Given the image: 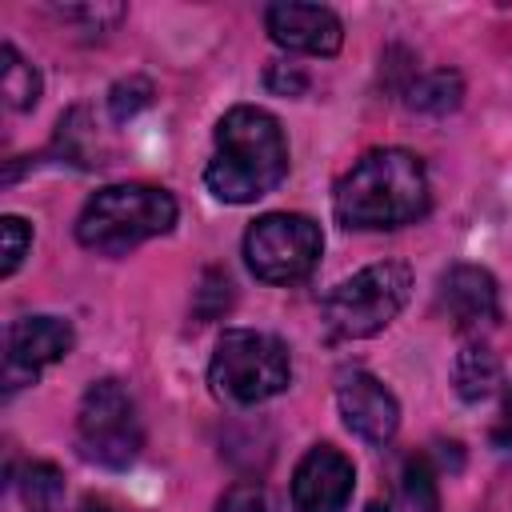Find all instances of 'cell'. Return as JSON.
<instances>
[{"label": "cell", "instance_id": "7c38bea8", "mask_svg": "<svg viewBox=\"0 0 512 512\" xmlns=\"http://www.w3.org/2000/svg\"><path fill=\"white\" fill-rule=\"evenodd\" d=\"M336 404H340V416H344L348 432H356L368 444H388L400 428L396 396L368 372H348L336 388Z\"/></svg>", "mask_w": 512, "mask_h": 512}, {"label": "cell", "instance_id": "2e32d148", "mask_svg": "<svg viewBox=\"0 0 512 512\" xmlns=\"http://www.w3.org/2000/svg\"><path fill=\"white\" fill-rule=\"evenodd\" d=\"M460 96H464V80L452 68L424 72V76H416L408 84V108L428 112V116H444V112L460 108Z\"/></svg>", "mask_w": 512, "mask_h": 512}, {"label": "cell", "instance_id": "603a6c76", "mask_svg": "<svg viewBox=\"0 0 512 512\" xmlns=\"http://www.w3.org/2000/svg\"><path fill=\"white\" fill-rule=\"evenodd\" d=\"M264 80H268V88L280 92V96H300V92L308 88L304 72H300V68H288V64H272Z\"/></svg>", "mask_w": 512, "mask_h": 512}, {"label": "cell", "instance_id": "52a82bcc", "mask_svg": "<svg viewBox=\"0 0 512 512\" xmlns=\"http://www.w3.org/2000/svg\"><path fill=\"white\" fill-rule=\"evenodd\" d=\"M324 252L320 224L300 212H268L244 232V260L264 284L304 280Z\"/></svg>", "mask_w": 512, "mask_h": 512}, {"label": "cell", "instance_id": "6da1fadb", "mask_svg": "<svg viewBox=\"0 0 512 512\" xmlns=\"http://www.w3.org/2000/svg\"><path fill=\"white\" fill-rule=\"evenodd\" d=\"M288 176V140L272 112L236 104L216 124V152L204 168V184L224 204H252Z\"/></svg>", "mask_w": 512, "mask_h": 512}, {"label": "cell", "instance_id": "8fae6325", "mask_svg": "<svg viewBox=\"0 0 512 512\" xmlns=\"http://www.w3.org/2000/svg\"><path fill=\"white\" fill-rule=\"evenodd\" d=\"M264 28L288 52L332 56L344 44V24L324 4H268L264 8Z\"/></svg>", "mask_w": 512, "mask_h": 512}, {"label": "cell", "instance_id": "ffe728a7", "mask_svg": "<svg viewBox=\"0 0 512 512\" xmlns=\"http://www.w3.org/2000/svg\"><path fill=\"white\" fill-rule=\"evenodd\" d=\"M232 304V284H228V276L224 272H204V280H200V288H196V316L200 320H216L224 308Z\"/></svg>", "mask_w": 512, "mask_h": 512}, {"label": "cell", "instance_id": "277c9868", "mask_svg": "<svg viewBox=\"0 0 512 512\" xmlns=\"http://www.w3.org/2000/svg\"><path fill=\"white\" fill-rule=\"evenodd\" d=\"M292 380V360L284 340L272 332L256 328H228L216 340L212 364H208V384L228 396L232 404H260L272 400L288 388Z\"/></svg>", "mask_w": 512, "mask_h": 512}, {"label": "cell", "instance_id": "44dd1931", "mask_svg": "<svg viewBox=\"0 0 512 512\" xmlns=\"http://www.w3.org/2000/svg\"><path fill=\"white\" fill-rule=\"evenodd\" d=\"M0 236H4V276H12L16 268H20V260L28 256V248H32V224L28 220H20V216H4L0 220Z\"/></svg>", "mask_w": 512, "mask_h": 512}, {"label": "cell", "instance_id": "e0dca14e", "mask_svg": "<svg viewBox=\"0 0 512 512\" xmlns=\"http://www.w3.org/2000/svg\"><path fill=\"white\" fill-rule=\"evenodd\" d=\"M0 92H4V104L8 108H16V112H28V108H36V100H40V72L12 48V44H4L0 48Z\"/></svg>", "mask_w": 512, "mask_h": 512}, {"label": "cell", "instance_id": "9c48e42d", "mask_svg": "<svg viewBox=\"0 0 512 512\" xmlns=\"http://www.w3.org/2000/svg\"><path fill=\"white\" fill-rule=\"evenodd\" d=\"M352 488H356L352 460L332 444H316L300 456L292 472V512H344Z\"/></svg>", "mask_w": 512, "mask_h": 512}, {"label": "cell", "instance_id": "5bb4252c", "mask_svg": "<svg viewBox=\"0 0 512 512\" xmlns=\"http://www.w3.org/2000/svg\"><path fill=\"white\" fill-rule=\"evenodd\" d=\"M56 148L76 168H104L108 164V148L100 144V132H96V124H88V112L84 108H72L56 124Z\"/></svg>", "mask_w": 512, "mask_h": 512}, {"label": "cell", "instance_id": "d6986e66", "mask_svg": "<svg viewBox=\"0 0 512 512\" xmlns=\"http://www.w3.org/2000/svg\"><path fill=\"white\" fill-rule=\"evenodd\" d=\"M152 104V84L144 80V76H128V80H116L112 84V92H108V112H112V120L116 124H124V120H132L140 108H148Z\"/></svg>", "mask_w": 512, "mask_h": 512}, {"label": "cell", "instance_id": "3957f363", "mask_svg": "<svg viewBox=\"0 0 512 512\" xmlns=\"http://www.w3.org/2000/svg\"><path fill=\"white\" fill-rule=\"evenodd\" d=\"M176 224L172 192L156 184H108L88 196L76 216V240L100 256H128Z\"/></svg>", "mask_w": 512, "mask_h": 512}, {"label": "cell", "instance_id": "8992f818", "mask_svg": "<svg viewBox=\"0 0 512 512\" xmlns=\"http://www.w3.org/2000/svg\"><path fill=\"white\" fill-rule=\"evenodd\" d=\"M76 448L88 464H100L112 472L128 468L140 456L144 432H140L136 400L128 396V388L120 380L88 384L80 412H76Z\"/></svg>", "mask_w": 512, "mask_h": 512}, {"label": "cell", "instance_id": "5b68a950", "mask_svg": "<svg viewBox=\"0 0 512 512\" xmlns=\"http://www.w3.org/2000/svg\"><path fill=\"white\" fill-rule=\"evenodd\" d=\"M408 292H412V272L404 264L396 260L368 264L328 292L324 324L332 328V336H344V340L376 336L400 316V308L408 304Z\"/></svg>", "mask_w": 512, "mask_h": 512}, {"label": "cell", "instance_id": "ba28073f", "mask_svg": "<svg viewBox=\"0 0 512 512\" xmlns=\"http://www.w3.org/2000/svg\"><path fill=\"white\" fill-rule=\"evenodd\" d=\"M72 324L60 316H20L8 328L4 344V392L32 384L48 364L72 352Z\"/></svg>", "mask_w": 512, "mask_h": 512}, {"label": "cell", "instance_id": "30bf717a", "mask_svg": "<svg viewBox=\"0 0 512 512\" xmlns=\"http://www.w3.org/2000/svg\"><path fill=\"white\" fill-rule=\"evenodd\" d=\"M440 308L444 316L460 328V332H488L496 320H500V288L492 280L488 268H476V264H452L444 276H440Z\"/></svg>", "mask_w": 512, "mask_h": 512}, {"label": "cell", "instance_id": "4fadbf2b", "mask_svg": "<svg viewBox=\"0 0 512 512\" xmlns=\"http://www.w3.org/2000/svg\"><path fill=\"white\" fill-rule=\"evenodd\" d=\"M500 356L484 344V340H472L456 352V364H452V384L460 392V400L476 404V400H488L496 388H500Z\"/></svg>", "mask_w": 512, "mask_h": 512}, {"label": "cell", "instance_id": "9a60e30c", "mask_svg": "<svg viewBox=\"0 0 512 512\" xmlns=\"http://www.w3.org/2000/svg\"><path fill=\"white\" fill-rule=\"evenodd\" d=\"M16 496L24 512H60L64 504V472L48 460H28L16 476Z\"/></svg>", "mask_w": 512, "mask_h": 512}, {"label": "cell", "instance_id": "7a4b0ae2", "mask_svg": "<svg viewBox=\"0 0 512 512\" xmlns=\"http://www.w3.org/2000/svg\"><path fill=\"white\" fill-rule=\"evenodd\" d=\"M428 172L424 160L404 148L364 152L336 184L332 212L344 228H400L428 212Z\"/></svg>", "mask_w": 512, "mask_h": 512}, {"label": "cell", "instance_id": "d4e9b609", "mask_svg": "<svg viewBox=\"0 0 512 512\" xmlns=\"http://www.w3.org/2000/svg\"><path fill=\"white\" fill-rule=\"evenodd\" d=\"M80 512H124V508H116V504H108V500H84Z\"/></svg>", "mask_w": 512, "mask_h": 512}, {"label": "cell", "instance_id": "ac0fdd59", "mask_svg": "<svg viewBox=\"0 0 512 512\" xmlns=\"http://www.w3.org/2000/svg\"><path fill=\"white\" fill-rule=\"evenodd\" d=\"M400 508L404 512H440V492H436V468L428 456H412L400 472Z\"/></svg>", "mask_w": 512, "mask_h": 512}, {"label": "cell", "instance_id": "7402d4cb", "mask_svg": "<svg viewBox=\"0 0 512 512\" xmlns=\"http://www.w3.org/2000/svg\"><path fill=\"white\" fill-rule=\"evenodd\" d=\"M216 512H272V496H268L264 484L244 480V484H232V488L216 500Z\"/></svg>", "mask_w": 512, "mask_h": 512}, {"label": "cell", "instance_id": "cb8c5ba5", "mask_svg": "<svg viewBox=\"0 0 512 512\" xmlns=\"http://www.w3.org/2000/svg\"><path fill=\"white\" fill-rule=\"evenodd\" d=\"M492 444H496L500 452H512V388H508V396H504V404H500V416H496V424H492Z\"/></svg>", "mask_w": 512, "mask_h": 512}]
</instances>
